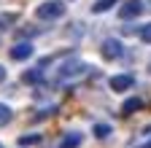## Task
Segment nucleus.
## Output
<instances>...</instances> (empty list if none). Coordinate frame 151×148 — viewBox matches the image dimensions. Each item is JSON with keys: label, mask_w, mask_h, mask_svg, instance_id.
Here are the masks:
<instances>
[{"label": "nucleus", "mask_w": 151, "mask_h": 148, "mask_svg": "<svg viewBox=\"0 0 151 148\" xmlns=\"http://www.w3.org/2000/svg\"><path fill=\"white\" fill-rule=\"evenodd\" d=\"M62 16H65V3L62 0H43L35 8V19H41V22H57Z\"/></svg>", "instance_id": "obj_1"}, {"label": "nucleus", "mask_w": 151, "mask_h": 148, "mask_svg": "<svg viewBox=\"0 0 151 148\" xmlns=\"http://www.w3.org/2000/svg\"><path fill=\"white\" fill-rule=\"evenodd\" d=\"M86 70H89V65L81 62V59H65V62H60V67H57V81L78 78V76H84Z\"/></svg>", "instance_id": "obj_2"}, {"label": "nucleus", "mask_w": 151, "mask_h": 148, "mask_svg": "<svg viewBox=\"0 0 151 148\" xmlns=\"http://www.w3.org/2000/svg\"><path fill=\"white\" fill-rule=\"evenodd\" d=\"M100 54H103V59H119L124 54V46H122L119 38H105L100 43Z\"/></svg>", "instance_id": "obj_3"}, {"label": "nucleus", "mask_w": 151, "mask_h": 148, "mask_svg": "<svg viewBox=\"0 0 151 148\" xmlns=\"http://www.w3.org/2000/svg\"><path fill=\"white\" fill-rule=\"evenodd\" d=\"M108 86H111L113 92H127V89H132V86H135V76H132V73H122V76H113V78L108 81Z\"/></svg>", "instance_id": "obj_4"}, {"label": "nucleus", "mask_w": 151, "mask_h": 148, "mask_svg": "<svg viewBox=\"0 0 151 148\" xmlns=\"http://www.w3.org/2000/svg\"><path fill=\"white\" fill-rule=\"evenodd\" d=\"M140 11H143L140 0H127V3L119 8V16L122 19H135V16H140Z\"/></svg>", "instance_id": "obj_5"}, {"label": "nucleus", "mask_w": 151, "mask_h": 148, "mask_svg": "<svg viewBox=\"0 0 151 148\" xmlns=\"http://www.w3.org/2000/svg\"><path fill=\"white\" fill-rule=\"evenodd\" d=\"M11 59H16V62H24V59H30L32 57V43H27V41H22V43H16L11 51Z\"/></svg>", "instance_id": "obj_6"}, {"label": "nucleus", "mask_w": 151, "mask_h": 148, "mask_svg": "<svg viewBox=\"0 0 151 148\" xmlns=\"http://www.w3.org/2000/svg\"><path fill=\"white\" fill-rule=\"evenodd\" d=\"M140 108H143V100L140 97H129V100H124V105H122L119 113L122 116H132V113H138Z\"/></svg>", "instance_id": "obj_7"}, {"label": "nucleus", "mask_w": 151, "mask_h": 148, "mask_svg": "<svg viewBox=\"0 0 151 148\" xmlns=\"http://www.w3.org/2000/svg\"><path fill=\"white\" fill-rule=\"evenodd\" d=\"M81 140H84V137H81V132H68V135L60 140V145H57V148H78V145H81Z\"/></svg>", "instance_id": "obj_8"}, {"label": "nucleus", "mask_w": 151, "mask_h": 148, "mask_svg": "<svg viewBox=\"0 0 151 148\" xmlns=\"http://www.w3.org/2000/svg\"><path fill=\"white\" fill-rule=\"evenodd\" d=\"M41 78H43V70H41V67H32V70H27L24 76H22V81H24V84H38Z\"/></svg>", "instance_id": "obj_9"}, {"label": "nucleus", "mask_w": 151, "mask_h": 148, "mask_svg": "<svg viewBox=\"0 0 151 148\" xmlns=\"http://www.w3.org/2000/svg\"><path fill=\"white\" fill-rule=\"evenodd\" d=\"M113 3H119V0H97V3L92 6V14H105L113 8Z\"/></svg>", "instance_id": "obj_10"}, {"label": "nucleus", "mask_w": 151, "mask_h": 148, "mask_svg": "<svg viewBox=\"0 0 151 148\" xmlns=\"http://www.w3.org/2000/svg\"><path fill=\"white\" fill-rule=\"evenodd\" d=\"M16 24V14H0V32H3V30H8V27H14Z\"/></svg>", "instance_id": "obj_11"}, {"label": "nucleus", "mask_w": 151, "mask_h": 148, "mask_svg": "<svg viewBox=\"0 0 151 148\" xmlns=\"http://www.w3.org/2000/svg\"><path fill=\"white\" fill-rule=\"evenodd\" d=\"M11 119H14V113H11V108L0 102V127H6V124H8Z\"/></svg>", "instance_id": "obj_12"}, {"label": "nucleus", "mask_w": 151, "mask_h": 148, "mask_svg": "<svg viewBox=\"0 0 151 148\" xmlns=\"http://www.w3.org/2000/svg\"><path fill=\"white\" fill-rule=\"evenodd\" d=\"M35 143H41V135L32 132V135H22L19 137V145H35Z\"/></svg>", "instance_id": "obj_13"}, {"label": "nucleus", "mask_w": 151, "mask_h": 148, "mask_svg": "<svg viewBox=\"0 0 151 148\" xmlns=\"http://www.w3.org/2000/svg\"><path fill=\"white\" fill-rule=\"evenodd\" d=\"M111 135V124H94V137H108Z\"/></svg>", "instance_id": "obj_14"}, {"label": "nucleus", "mask_w": 151, "mask_h": 148, "mask_svg": "<svg viewBox=\"0 0 151 148\" xmlns=\"http://www.w3.org/2000/svg\"><path fill=\"white\" fill-rule=\"evenodd\" d=\"M138 35H140V41H143V43H151V24L140 27V30H138Z\"/></svg>", "instance_id": "obj_15"}, {"label": "nucleus", "mask_w": 151, "mask_h": 148, "mask_svg": "<svg viewBox=\"0 0 151 148\" xmlns=\"http://www.w3.org/2000/svg\"><path fill=\"white\" fill-rule=\"evenodd\" d=\"M35 32H38V27H22V30H19L22 38H30V35H35Z\"/></svg>", "instance_id": "obj_16"}, {"label": "nucleus", "mask_w": 151, "mask_h": 148, "mask_svg": "<svg viewBox=\"0 0 151 148\" xmlns=\"http://www.w3.org/2000/svg\"><path fill=\"white\" fill-rule=\"evenodd\" d=\"M3 81H6V67L0 65V84H3Z\"/></svg>", "instance_id": "obj_17"}, {"label": "nucleus", "mask_w": 151, "mask_h": 148, "mask_svg": "<svg viewBox=\"0 0 151 148\" xmlns=\"http://www.w3.org/2000/svg\"><path fill=\"white\" fill-rule=\"evenodd\" d=\"M143 132H146V135H151V124H148V127H143Z\"/></svg>", "instance_id": "obj_18"}, {"label": "nucleus", "mask_w": 151, "mask_h": 148, "mask_svg": "<svg viewBox=\"0 0 151 148\" xmlns=\"http://www.w3.org/2000/svg\"><path fill=\"white\" fill-rule=\"evenodd\" d=\"M140 148H151V140H148V143H146V145H140Z\"/></svg>", "instance_id": "obj_19"}, {"label": "nucleus", "mask_w": 151, "mask_h": 148, "mask_svg": "<svg viewBox=\"0 0 151 148\" xmlns=\"http://www.w3.org/2000/svg\"><path fill=\"white\" fill-rule=\"evenodd\" d=\"M148 73H151V65H148Z\"/></svg>", "instance_id": "obj_20"}, {"label": "nucleus", "mask_w": 151, "mask_h": 148, "mask_svg": "<svg viewBox=\"0 0 151 148\" xmlns=\"http://www.w3.org/2000/svg\"><path fill=\"white\" fill-rule=\"evenodd\" d=\"M0 148H3V143H0Z\"/></svg>", "instance_id": "obj_21"}]
</instances>
